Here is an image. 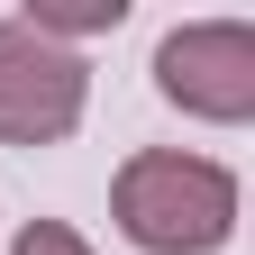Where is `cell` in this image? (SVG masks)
Returning <instances> with one entry per match:
<instances>
[{
    "label": "cell",
    "instance_id": "obj_1",
    "mask_svg": "<svg viewBox=\"0 0 255 255\" xmlns=\"http://www.w3.org/2000/svg\"><path fill=\"white\" fill-rule=\"evenodd\" d=\"M110 219L137 255H219L237 237V173L219 155L137 146L110 182Z\"/></svg>",
    "mask_w": 255,
    "mask_h": 255
},
{
    "label": "cell",
    "instance_id": "obj_2",
    "mask_svg": "<svg viewBox=\"0 0 255 255\" xmlns=\"http://www.w3.org/2000/svg\"><path fill=\"white\" fill-rule=\"evenodd\" d=\"M91 110V64L37 27L0 18V146H64Z\"/></svg>",
    "mask_w": 255,
    "mask_h": 255
},
{
    "label": "cell",
    "instance_id": "obj_3",
    "mask_svg": "<svg viewBox=\"0 0 255 255\" xmlns=\"http://www.w3.org/2000/svg\"><path fill=\"white\" fill-rule=\"evenodd\" d=\"M155 91H164L182 119H210V128L255 119V27L246 18L164 27V46H155Z\"/></svg>",
    "mask_w": 255,
    "mask_h": 255
},
{
    "label": "cell",
    "instance_id": "obj_4",
    "mask_svg": "<svg viewBox=\"0 0 255 255\" xmlns=\"http://www.w3.org/2000/svg\"><path fill=\"white\" fill-rule=\"evenodd\" d=\"M119 18H128V0H27L18 9V27H37V37H55V46L101 37V27H119Z\"/></svg>",
    "mask_w": 255,
    "mask_h": 255
},
{
    "label": "cell",
    "instance_id": "obj_5",
    "mask_svg": "<svg viewBox=\"0 0 255 255\" xmlns=\"http://www.w3.org/2000/svg\"><path fill=\"white\" fill-rule=\"evenodd\" d=\"M9 255H91V237L73 228V219H27V228L9 237Z\"/></svg>",
    "mask_w": 255,
    "mask_h": 255
}]
</instances>
